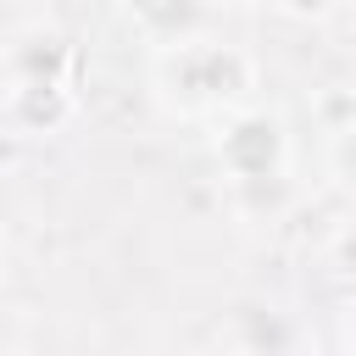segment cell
<instances>
[{
    "mask_svg": "<svg viewBox=\"0 0 356 356\" xmlns=\"http://www.w3.org/2000/svg\"><path fill=\"white\" fill-rule=\"evenodd\" d=\"M256 83V67L245 50L234 44H195L178 39V50L161 56V95L178 111H217V106H239Z\"/></svg>",
    "mask_w": 356,
    "mask_h": 356,
    "instance_id": "1",
    "label": "cell"
},
{
    "mask_svg": "<svg viewBox=\"0 0 356 356\" xmlns=\"http://www.w3.org/2000/svg\"><path fill=\"white\" fill-rule=\"evenodd\" d=\"M217 156H222V167H228L239 184H267V178H278V167H284V128H278V117H267V111L234 117V122L222 128V139H217Z\"/></svg>",
    "mask_w": 356,
    "mask_h": 356,
    "instance_id": "2",
    "label": "cell"
},
{
    "mask_svg": "<svg viewBox=\"0 0 356 356\" xmlns=\"http://www.w3.org/2000/svg\"><path fill=\"white\" fill-rule=\"evenodd\" d=\"M17 111H22V128H50V122H61L67 117V89L61 83H28V89H17V100H11Z\"/></svg>",
    "mask_w": 356,
    "mask_h": 356,
    "instance_id": "3",
    "label": "cell"
},
{
    "mask_svg": "<svg viewBox=\"0 0 356 356\" xmlns=\"http://www.w3.org/2000/svg\"><path fill=\"white\" fill-rule=\"evenodd\" d=\"M334 161H339V172H345V184H356V128H345V134H334Z\"/></svg>",
    "mask_w": 356,
    "mask_h": 356,
    "instance_id": "4",
    "label": "cell"
},
{
    "mask_svg": "<svg viewBox=\"0 0 356 356\" xmlns=\"http://www.w3.org/2000/svg\"><path fill=\"white\" fill-rule=\"evenodd\" d=\"M339 267H345V273H356V228L339 239Z\"/></svg>",
    "mask_w": 356,
    "mask_h": 356,
    "instance_id": "5",
    "label": "cell"
},
{
    "mask_svg": "<svg viewBox=\"0 0 356 356\" xmlns=\"http://www.w3.org/2000/svg\"><path fill=\"white\" fill-rule=\"evenodd\" d=\"M0 161H6V145H0Z\"/></svg>",
    "mask_w": 356,
    "mask_h": 356,
    "instance_id": "6",
    "label": "cell"
}]
</instances>
